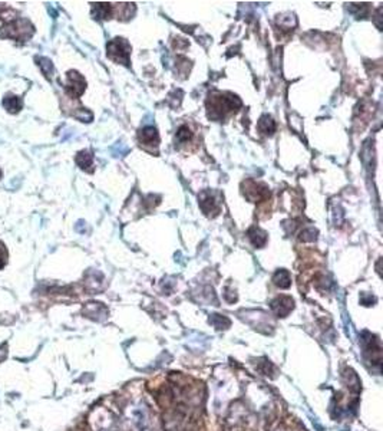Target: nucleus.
<instances>
[{"instance_id":"nucleus-1","label":"nucleus","mask_w":383,"mask_h":431,"mask_svg":"<svg viewBox=\"0 0 383 431\" xmlns=\"http://www.w3.org/2000/svg\"><path fill=\"white\" fill-rule=\"evenodd\" d=\"M35 33V26L28 19L16 17L15 20L6 22L0 28V38L3 39H13L17 42H26Z\"/></svg>"},{"instance_id":"nucleus-2","label":"nucleus","mask_w":383,"mask_h":431,"mask_svg":"<svg viewBox=\"0 0 383 431\" xmlns=\"http://www.w3.org/2000/svg\"><path fill=\"white\" fill-rule=\"evenodd\" d=\"M106 50H108V56L112 60L122 63L125 66H129V53H131V46L125 41V39H112L108 45H106Z\"/></svg>"},{"instance_id":"nucleus-3","label":"nucleus","mask_w":383,"mask_h":431,"mask_svg":"<svg viewBox=\"0 0 383 431\" xmlns=\"http://www.w3.org/2000/svg\"><path fill=\"white\" fill-rule=\"evenodd\" d=\"M66 78H68V82L65 85L66 94L71 98H74V99L79 98L85 92V90H86V81H85V78L79 74V72H76V71H69L68 75H66Z\"/></svg>"},{"instance_id":"nucleus-4","label":"nucleus","mask_w":383,"mask_h":431,"mask_svg":"<svg viewBox=\"0 0 383 431\" xmlns=\"http://www.w3.org/2000/svg\"><path fill=\"white\" fill-rule=\"evenodd\" d=\"M244 186H246L244 193L251 201H264L270 197V190L264 184H260V183H255V181L250 180V181L244 183Z\"/></svg>"},{"instance_id":"nucleus-5","label":"nucleus","mask_w":383,"mask_h":431,"mask_svg":"<svg viewBox=\"0 0 383 431\" xmlns=\"http://www.w3.org/2000/svg\"><path fill=\"white\" fill-rule=\"evenodd\" d=\"M198 200H200V207L207 216H211V213H213V217H214V216H217L220 213V204L215 200V197H214L213 193L204 192V193L200 194Z\"/></svg>"},{"instance_id":"nucleus-6","label":"nucleus","mask_w":383,"mask_h":431,"mask_svg":"<svg viewBox=\"0 0 383 431\" xmlns=\"http://www.w3.org/2000/svg\"><path fill=\"white\" fill-rule=\"evenodd\" d=\"M273 309L277 312L279 316H286L287 313L293 309V299H290V297L287 296L277 297L273 302Z\"/></svg>"},{"instance_id":"nucleus-7","label":"nucleus","mask_w":383,"mask_h":431,"mask_svg":"<svg viewBox=\"0 0 383 431\" xmlns=\"http://www.w3.org/2000/svg\"><path fill=\"white\" fill-rule=\"evenodd\" d=\"M114 7L109 3H93L92 4V16L98 20L109 19L112 16Z\"/></svg>"},{"instance_id":"nucleus-8","label":"nucleus","mask_w":383,"mask_h":431,"mask_svg":"<svg viewBox=\"0 0 383 431\" xmlns=\"http://www.w3.org/2000/svg\"><path fill=\"white\" fill-rule=\"evenodd\" d=\"M139 140L145 145H158L160 137H158V133L154 127H145L139 133Z\"/></svg>"},{"instance_id":"nucleus-9","label":"nucleus","mask_w":383,"mask_h":431,"mask_svg":"<svg viewBox=\"0 0 383 431\" xmlns=\"http://www.w3.org/2000/svg\"><path fill=\"white\" fill-rule=\"evenodd\" d=\"M3 106L7 112H12V114H17L22 108H23V101L20 96H16V95H10L7 94L4 98H3Z\"/></svg>"},{"instance_id":"nucleus-10","label":"nucleus","mask_w":383,"mask_h":431,"mask_svg":"<svg viewBox=\"0 0 383 431\" xmlns=\"http://www.w3.org/2000/svg\"><path fill=\"white\" fill-rule=\"evenodd\" d=\"M247 235H249L250 241L255 247H263L267 243V233L263 232L261 229H258V227H251L250 230L247 232Z\"/></svg>"},{"instance_id":"nucleus-11","label":"nucleus","mask_w":383,"mask_h":431,"mask_svg":"<svg viewBox=\"0 0 383 431\" xmlns=\"http://www.w3.org/2000/svg\"><path fill=\"white\" fill-rule=\"evenodd\" d=\"M75 161H76V164H78L82 170H85V171H92V168H90V167L93 165V155H92V152H89V151H86V149L78 152Z\"/></svg>"},{"instance_id":"nucleus-12","label":"nucleus","mask_w":383,"mask_h":431,"mask_svg":"<svg viewBox=\"0 0 383 431\" xmlns=\"http://www.w3.org/2000/svg\"><path fill=\"white\" fill-rule=\"evenodd\" d=\"M258 130L260 133H263L264 135H273V133L276 131V122L274 119L268 115H264L261 117L260 121H258Z\"/></svg>"},{"instance_id":"nucleus-13","label":"nucleus","mask_w":383,"mask_h":431,"mask_svg":"<svg viewBox=\"0 0 383 431\" xmlns=\"http://www.w3.org/2000/svg\"><path fill=\"white\" fill-rule=\"evenodd\" d=\"M35 60H36L38 66L41 68L42 74H43L47 79H50L52 75H53V63L50 62V59L43 58V56H36V59Z\"/></svg>"},{"instance_id":"nucleus-14","label":"nucleus","mask_w":383,"mask_h":431,"mask_svg":"<svg viewBox=\"0 0 383 431\" xmlns=\"http://www.w3.org/2000/svg\"><path fill=\"white\" fill-rule=\"evenodd\" d=\"M273 281H274V283H276L279 287H283V289H286V287H289V286L292 285V279H290V275H289L287 270H279V272L274 275Z\"/></svg>"},{"instance_id":"nucleus-15","label":"nucleus","mask_w":383,"mask_h":431,"mask_svg":"<svg viewBox=\"0 0 383 431\" xmlns=\"http://www.w3.org/2000/svg\"><path fill=\"white\" fill-rule=\"evenodd\" d=\"M175 138H177L178 143H187V141H190V140L192 138L191 130H190L187 125H181V127L178 128Z\"/></svg>"},{"instance_id":"nucleus-16","label":"nucleus","mask_w":383,"mask_h":431,"mask_svg":"<svg viewBox=\"0 0 383 431\" xmlns=\"http://www.w3.org/2000/svg\"><path fill=\"white\" fill-rule=\"evenodd\" d=\"M16 16H17V12L15 9L7 7L6 4H0V19L10 22V20H15Z\"/></svg>"},{"instance_id":"nucleus-17","label":"nucleus","mask_w":383,"mask_h":431,"mask_svg":"<svg viewBox=\"0 0 383 431\" xmlns=\"http://www.w3.org/2000/svg\"><path fill=\"white\" fill-rule=\"evenodd\" d=\"M316 238H317V232L314 229H304L300 233V240L303 241H314Z\"/></svg>"},{"instance_id":"nucleus-18","label":"nucleus","mask_w":383,"mask_h":431,"mask_svg":"<svg viewBox=\"0 0 383 431\" xmlns=\"http://www.w3.org/2000/svg\"><path fill=\"white\" fill-rule=\"evenodd\" d=\"M6 263H7V249H6L4 244L0 241V269L4 268Z\"/></svg>"},{"instance_id":"nucleus-19","label":"nucleus","mask_w":383,"mask_h":431,"mask_svg":"<svg viewBox=\"0 0 383 431\" xmlns=\"http://www.w3.org/2000/svg\"><path fill=\"white\" fill-rule=\"evenodd\" d=\"M0 177H1V170H0Z\"/></svg>"}]
</instances>
